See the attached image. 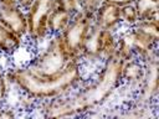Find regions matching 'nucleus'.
Returning a JSON list of instances; mask_svg holds the SVG:
<instances>
[{
  "label": "nucleus",
  "instance_id": "nucleus-17",
  "mask_svg": "<svg viewBox=\"0 0 159 119\" xmlns=\"http://www.w3.org/2000/svg\"><path fill=\"white\" fill-rule=\"evenodd\" d=\"M119 11H120V24H124V25H127L129 27H133L139 21L137 10L133 6V4L123 6V7H119Z\"/></svg>",
  "mask_w": 159,
  "mask_h": 119
},
{
  "label": "nucleus",
  "instance_id": "nucleus-8",
  "mask_svg": "<svg viewBox=\"0 0 159 119\" xmlns=\"http://www.w3.org/2000/svg\"><path fill=\"white\" fill-rule=\"evenodd\" d=\"M93 24L102 30L114 31L120 25V11L119 7L102 2L101 6L93 15Z\"/></svg>",
  "mask_w": 159,
  "mask_h": 119
},
{
  "label": "nucleus",
  "instance_id": "nucleus-6",
  "mask_svg": "<svg viewBox=\"0 0 159 119\" xmlns=\"http://www.w3.org/2000/svg\"><path fill=\"white\" fill-rule=\"evenodd\" d=\"M140 90L135 105L149 107L157 98L159 90V63L158 56L144 61V77L139 84Z\"/></svg>",
  "mask_w": 159,
  "mask_h": 119
},
{
  "label": "nucleus",
  "instance_id": "nucleus-3",
  "mask_svg": "<svg viewBox=\"0 0 159 119\" xmlns=\"http://www.w3.org/2000/svg\"><path fill=\"white\" fill-rule=\"evenodd\" d=\"M73 58L62 40L61 35H52L46 47L27 64V67L35 73L42 76H53L62 72Z\"/></svg>",
  "mask_w": 159,
  "mask_h": 119
},
{
  "label": "nucleus",
  "instance_id": "nucleus-16",
  "mask_svg": "<svg viewBox=\"0 0 159 119\" xmlns=\"http://www.w3.org/2000/svg\"><path fill=\"white\" fill-rule=\"evenodd\" d=\"M133 29L148 37L153 42L158 43L159 41V21L158 20H139Z\"/></svg>",
  "mask_w": 159,
  "mask_h": 119
},
{
  "label": "nucleus",
  "instance_id": "nucleus-9",
  "mask_svg": "<svg viewBox=\"0 0 159 119\" xmlns=\"http://www.w3.org/2000/svg\"><path fill=\"white\" fill-rule=\"evenodd\" d=\"M128 35H129V38H130L133 52H134L135 57H138L140 61L144 62V61L149 60L150 57L157 56V46H158V43L153 42L148 37L143 36L142 33L135 31L133 27L130 30H128Z\"/></svg>",
  "mask_w": 159,
  "mask_h": 119
},
{
  "label": "nucleus",
  "instance_id": "nucleus-13",
  "mask_svg": "<svg viewBox=\"0 0 159 119\" xmlns=\"http://www.w3.org/2000/svg\"><path fill=\"white\" fill-rule=\"evenodd\" d=\"M22 45V37L9 30L0 22V52L11 56L17 50H20Z\"/></svg>",
  "mask_w": 159,
  "mask_h": 119
},
{
  "label": "nucleus",
  "instance_id": "nucleus-7",
  "mask_svg": "<svg viewBox=\"0 0 159 119\" xmlns=\"http://www.w3.org/2000/svg\"><path fill=\"white\" fill-rule=\"evenodd\" d=\"M0 22L16 35L27 36L26 12L19 5H0Z\"/></svg>",
  "mask_w": 159,
  "mask_h": 119
},
{
  "label": "nucleus",
  "instance_id": "nucleus-12",
  "mask_svg": "<svg viewBox=\"0 0 159 119\" xmlns=\"http://www.w3.org/2000/svg\"><path fill=\"white\" fill-rule=\"evenodd\" d=\"M144 77V62L139 58H132L129 61H124L122 64V81L139 86Z\"/></svg>",
  "mask_w": 159,
  "mask_h": 119
},
{
  "label": "nucleus",
  "instance_id": "nucleus-21",
  "mask_svg": "<svg viewBox=\"0 0 159 119\" xmlns=\"http://www.w3.org/2000/svg\"><path fill=\"white\" fill-rule=\"evenodd\" d=\"M104 4L116 6V7H123L127 5H132L134 2V0H103Z\"/></svg>",
  "mask_w": 159,
  "mask_h": 119
},
{
  "label": "nucleus",
  "instance_id": "nucleus-14",
  "mask_svg": "<svg viewBox=\"0 0 159 119\" xmlns=\"http://www.w3.org/2000/svg\"><path fill=\"white\" fill-rule=\"evenodd\" d=\"M133 6L139 20H158L159 0H134Z\"/></svg>",
  "mask_w": 159,
  "mask_h": 119
},
{
  "label": "nucleus",
  "instance_id": "nucleus-19",
  "mask_svg": "<svg viewBox=\"0 0 159 119\" xmlns=\"http://www.w3.org/2000/svg\"><path fill=\"white\" fill-rule=\"evenodd\" d=\"M55 2H56V6L68 10L72 14H76L77 11H80L77 0H55Z\"/></svg>",
  "mask_w": 159,
  "mask_h": 119
},
{
  "label": "nucleus",
  "instance_id": "nucleus-1",
  "mask_svg": "<svg viewBox=\"0 0 159 119\" xmlns=\"http://www.w3.org/2000/svg\"><path fill=\"white\" fill-rule=\"evenodd\" d=\"M122 64L123 61L117 56L104 60L103 67L91 83L73 94L47 100L42 109L43 115L50 118L81 115L102 105L123 82Z\"/></svg>",
  "mask_w": 159,
  "mask_h": 119
},
{
  "label": "nucleus",
  "instance_id": "nucleus-15",
  "mask_svg": "<svg viewBox=\"0 0 159 119\" xmlns=\"http://www.w3.org/2000/svg\"><path fill=\"white\" fill-rule=\"evenodd\" d=\"M118 38L112 30L101 29V56L102 60H108L116 56Z\"/></svg>",
  "mask_w": 159,
  "mask_h": 119
},
{
  "label": "nucleus",
  "instance_id": "nucleus-4",
  "mask_svg": "<svg viewBox=\"0 0 159 119\" xmlns=\"http://www.w3.org/2000/svg\"><path fill=\"white\" fill-rule=\"evenodd\" d=\"M93 25V17L82 12L77 11L72 20L70 21L68 26L65 29V31L61 33L62 40L65 42V46L68 51V53L73 57L80 60L82 47L84 43V40Z\"/></svg>",
  "mask_w": 159,
  "mask_h": 119
},
{
  "label": "nucleus",
  "instance_id": "nucleus-2",
  "mask_svg": "<svg viewBox=\"0 0 159 119\" xmlns=\"http://www.w3.org/2000/svg\"><path fill=\"white\" fill-rule=\"evenodd\" d=\"M7 81L34 100H51L68 94L82 82L80 60H73L62 72L42 76L27 66L15 67L7 72Z\"/></svg>",
  "mask_w": 159,
  "mask_h": 119
},
{
  "label": "nucleus",
  "instance_id": "nucleus-18",
  "mask_svg": "<svg viewBox=\"0 0 159 119\" xmlns=\"http://www.w3.org/2000/svg\"><path fill=\"white\" fill-rule=\"evenodd\" d=\"M102 2H103V0H77L80 11H82L92 17Z\"/></svg>",
  "mask_w": 159,
  "mask_h": 119
},
{
  "label": "nucleus",
  "instance_id": "nucleus-22",
  "mask_svg": "<svg viewBox=\"0 0 159 119\" xmlns=\"http://www.w3.org/2000/svg\"><path fill=\"white\" fill-rule=\"evenodd\" d=\"M16 117V113L14 112V109L11 108H2L0 109V118H6V119H10V118H15Z\"/></svg>",
  "mask_w": 159,
  "mask_h": 119
},
{
  "label": "nucleus",
  "instance_id": "nucleus-11",
  "mask_svg": "<svg viewBox=\"0 0 159 119\" xmlns=\"http://www.w3.org/2000/svg\"><path fill=\"white\" fill-rule=\"evenodd\" d=\"M75 14L70 12L68 10H65L62 7L56 6L48 15L47 20V29L48 33L51 35H61L65 29L68 26L70 21L72 20Z\"/></svg>",
  "mask_w": 159,
  "mask_h": 119
},
{
  "label": "nucleus",
  "instance_id": "nucleus-24",
  "mask_svg": "<svg viewBox=\"0 0 159 119\" xmlns=\"http://www.w3.org/2000/svg\"><path fill=\"white\" fill-rule=\"evenodd\" d=\"M0 5H17V0H0Z\"/></svg>",
  "mask_w": 159,
  "mask_h": 119
},
{
  "label": "nucleus",
  "instance_id": "nucleus-10",
  "mask_svg": "<svg viewBox=\"0 0 159 119\" xmlns=\"http://www.w3.org/2000/svg\"><path fill=\"white\" fill-rule=\"evenodd\" d=\"M81 58H86L89 61L102 60V56H101V29L97 27L94 24L92 25V27L84 40L82 52H81Z\"/></svg>",
  "mask_w": 159,
  "mask_h": 119
},
{
  "label": "nucleus",
  "instance_id": "nucleus-25",
  "mask_svg": "<svg viewBox=\"0 0 159 119\" xmlns=\"http://www.w3.org/2000/svg\"><path fill=\"white\" fill-rule=\"evenodd\" d=\"M0 109H1V105H0Z\"/></svg>",
  "mask_w": 159,
  "mask_h": 119
},
{
  "label": "nucleus",
  "instance_id": "nucleus-23",
  "mask_svg": "<svg viewBox=\"0 0 159 119\" xmlns=\"http://www.w3.org/2000/svg\"><path fill=\"white\" fill-rule=\"evenodd\" d=\"M34 0H17V5L22 9V10H29V7L32 5Z\"/></svg>",
  "mask_w": 159,
  "mask_h": 119
},
{
  "label": "nucleus",
  "instance_id": "nucleus-5",
  "mask_svg": "<svg viewBox=\"0 0 159 119\" xmlns=\"http://www.w3.org/2000/svg\"><path fill=\"white\" fill-rule=\"evenodd\" d=\"M56 7L55 0H34L26 11L27 36L34 42H41L47 35V20L50 12Z\"/></svg>",
  "mask_w": 159,
  "mask_h": 119
},
{
  "label": "nucleus",
  "instance_id": "nucleus-20",
  "mask_svg": "<svg viewBox=\"0 0 159 119\" xmlns=\"http://www.w3.org/2000/svg\"><path fill=\"white\" fill-rule=\"evenodd\" d=\"M7 94V78L0 69V103L6 98Z\"/></svg>",
  "mask_w": 159,
  "mask_h": 119
}]
</instances>
